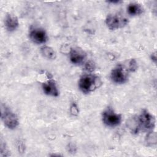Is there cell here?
<instances>
[{
  "label": "cell",
  "instance_id": "e0dca14e",
  "mask_svg": "<svg viewBox=\"0 0 157 157\" xmlns=\"http://www.w3.org/2000/svg\"><path fill=\"white\" fill-rule=\"evenodd\" d=\"M137 68H138V64H137V61L134 58L131 59V60L129 61L128 70L131 72H134L137 71Z\"/></svg>",
  "mask_w": 157,
  "mask_h": 157
},
{
  "label": "cell",
  "instance_id": "8fae6325",
  "mask_svg": "<svg viewBox=\"0 0 157 157\" xmlns=\"http://www.w3.org/2000/svg\"><path fill=\"white\" fill-rule=\"evenodd\" d=\"M126 126L130 132L133 134H138L140 130H141L137 117H132L129 118L127 120Z\"/></svg>",
  "mask_w": 157,
  "mask_h": 157
},
{
  "label": "cell",
  "instance_id": "ba28073f",
  "mask_svg": "<svg viewBox=\"0 0 157 157\" xmlns=\"http://www.w3.org/2000/svg\"><path fill=\"white\" fill-rule=\"evenodd\" d=\"M71 62L75 65H81L85 63L86 58V52L78 47H74L71 48L69 53Z\"/></svg>",
  "mask_w": 157,
  "mask_h": 157
},
{
  "label": "cell",
  "instance_id": "7a4b0ae2",
  "mask_svg": "<svg viewBox=\"0 0 157 157\" xmlns=\"http://www.w3.org/2000/svg\"><path fill=\"white\" fill-rule=\"evenodd\" d=\"M1 120L6 127L9 129L16 128L19 124V120L13 112L5 105H1Z\"/></svg>",
  "mask_w": 157,
  "mask_h": 157
},
{
  "label": "cell",
  "instance_id": "5bb4252c",
  "mask_svg": "<svg viewBox=\"0 0 157 157\" xmlns=\"http://www.w3.org/2000/svg\"><path fill=\"white\" fill-rule=\"evenodd\" d=\"M145 143L148 146H152L156 144V134L155 132L151 131L145 138Z\"/></svg>",
  "mask_w": 157,
  "mask_h": 157
},
{
  "label": "cell",
  "instance_id": "2e32d148",
  "mask_svg": "<svg viewBox=\"0 0 157 157\" xmlns=\"http://www.w3.org/2000/svg\"><path fill=\"white\" fill-rule=\"evenodd\" d=\"M84 70L89 74L93 72L96 69V64L93 61H88L84 63Z\"/></svg>",
  "mask_w": 157,
  "mask_h": 157
},
{
  "label": "cell",
  "instance_id": "6da1fadb",
  "mask_svg": "<svg viewBox=\"0 0 157 157\" xmlns=\"http://www.w3.org/2000/svg\"><path fill=\"white\" fill-rule=\"evenodd\" d=\"M101 85V78L92 74H86L82 75L78 83L79 89L83 93H90L94 91L99 88Z\"/></svg>",
  "mask_w": 157,
  "mask_h": 157
},
{
  "label": "cell",
  "instance_id": "9a60e30c",
  "mask_svg": "<svg viewBox=\"0 0 157 157\" xmlns=\"http://www.w3.org/2000/svg\"><path fill=\"white\" fill-rule=\"evenodd\" d=\"M0 156L3 157L10 156L9 150L7 147V145L2 139H1L0 144Z\"/></svg>",
  "mask_w": 157,
  "mask_h": 157
},
{
  "label": "cell",
  "instance_id": "4fadbf2b",
  "mask_svg": "<svg viewBox=\"0 0 157 157\" xmlns=\"http://www.w3.org/2000/svg\"><path fill=\"white\" fill-rule=\"evenodd\" d=\"M40 51L42 55L48 59H55L56 58V53L51 47L44 45L40 48Z\"/></svg>",
  "mask_w": 157,
  "mask_h": 157
},
{
  "label": "cell",
  "instance_id": "ac0fdd59",
  "mask_svg": "<svg viewBox=\"0 0 157 157\" xmlns=\"http://www.w3.org/2000/svg\"><path fill=\"white\" fill-rule=\"evenodd\" d=\"M70 113L72 116H77L79 113V109L75 102H72L70 106Z\"/></svg>",
  "mask_w": 157,
  "mask_h": 157
},
{
  "label": "cell",
  "instance_id": "d6986e66",
  "mask_svg": "<svg viewBox=\"0 0 157 157\" xmlns=\"http://www.w3.org/2000/svg\"><path fill=\"white\" fill-rule=\"evenodd\" d=\"M67 151L71 153H74L76 151V147L74 144L72 143H70L69 144H68L67 147Z\"/></svg>",
  "mask_w": 157,
  "mask_h": 157
},
{
  "label": "cell",
  "instance_id": "5b68a950",
  "mask_svg": "<svg viewBox=\"0 0 157 157\" xmlns=\"http://www.w3.org/2000/svg\"><path fill=\"white\" fill-rule=\"evenodd\" d=\"M137 118L140 129L152 131L155 128L156 124L155 117L147 110L144 109L140 114L137 116Z\"/></svg>",
  "mask_w": 157,
  "mask_h": 157
},
{
  "label": "cell",
  "instance_id": "7c38bea8",
  "mask_svg": "<svg viewBox=\"0 0 157 157\" xmlns=\"http://www.w3.org/2000/svg\"><path fill=\"white\" fill-rule=\"evenodd\" d=\"M127 12L131 16H137L144 12V9L141 4L137 2H132L128 6Z\"/></svg>",
  "mask_w": 157,
  "mask_h": 157
},
{
  "label": "cell",
  "instance_id": "44dd1931",
  "mask_svg": "<svg viewBox=\"0 0 157 157\" xmlns=\"http://www.w3.org/2000/svg\"><path fill=\"white\" fill-rule=\"evenodd\" d=\"M150 58L152 60V61L154 62V63L156 64V58H157V57H156V53L154 52V53H151V55L150 56Z\"/></svg>",
  "mask_w": 157,
  "mask_h": 157
},
{
  "label": "cell",
  "instance_id": "52a82bcc",
  "mask_svg": "<svg viewBox=\"0 0 157 157\" xmlns=\"http://www.w3.org/2000/svg\"><path fill=\"white\" fill-rule=\"evenodd\" d=\"M29 37L36 44H45L48 40V36L45 30L38 27H33L30 29Z\"/></svg>",
  "mask_w": 157,
  "mask_h": 157
},
{
  "label": "cell",
  "instance_id": "ffe728a7",
  "mask_svg": "<svg viewBox=\"0 0 157 157\" xmlns=\"http://www.w3.org/2000/svg\"><path fill=\"white\" fill-rule=\"evenodd\" d=\"M17 148L18 149V151L20 152H23L25 151V145L24 144L21 142H19L18 143V145H17Z\"/></svg>",
  "mask_w": 157,
  "mask_h": 157
},
{
  "label": "cell",
  "instance_id": "8992f818",
  "mask_svg": "<svg viewBox=\"0 0 157 157\" xmlns=\"http://www.w3.org/2000/svg\"><path fill=\"white\" fill-rule=\"evenodd\" d=\"M110 77L113 83L123 84L127 82L128 74L124 67L122 64H118L111 71Z\"/></svg>",
  "mask_w": 157,
  "mask_h": 157
},
{
  "label": "cell",
  "instance_id": "30bf717a",
  "mask_svg": "<svg viewBox=\"0 0 157 157\" xmlns=\"http://www.w3.org/2000/svg\"><path fill=\"white\" fill-rule=\"evenodd\" d=\"M4 26L9 32L15 31L19 26V21L17 17L12 13L7 14L4 19Z\"/></svg>",
  "mask_w": 157,
  "mask_h": 157
},
{
  "label": "cell",
  "instance_id": "9c48e42d",
  "mask_svg": "<svg viewBox=\"0 0 157 157\" xmlns=\"http://www.w3.org/2000/svg\"><path fill=\"white\" fill-rule=\"evenodd\" d=\"M42 88L44 93L48 96L57 97L59 96V90L56 83L53 80H49L42 83Z\"/></svg>",
  "mask_w": 157,
  "mask_h": 157
},
{
  "label": "cell",
  "instance_id": "7402d4cb",
  "mask_svg": "<svg viewBox=\"0 0 157 157\" xmlns=\"http://www.w3.org/2000/svg\"><path fill=\"white\" fill-rule=\"evenodd\" d=\"M108 3H110V4H120L121 2H122L120 0H110L107 1Z\"/></svg>",
  "mask_w": 157,
  "mask_h": 157
},
{
  "label": "cell",
  "instance_id": "277c9868",
  "mask_svg": "<svg viewBox=\"0 0 157 157\" xmlns=\"http://www.w3.org/2000/svg\"><path fill=\"white\" fill-rule=\"evenodd\" d=\"M102 120L105 126L115 128L121 124L122 116L121 114L115 112L112 109L107 108L102 113Z\"/></svg>",
  "mask_w": 157,
  "mask_h": 157
},
{
  "label": "cell",
  "instance_id": "3957f363",
  "mask_svg": "<svg viewBox=\"0 0 157 157\" xmlns=\"http://www.w3.org/2000/svg\"><path fill=\"white\" fill-rule=\"evenodd\" d=\"M128 19L122 14H109L105 20L107 27L112 31L122 28L128 24Z\"/></svg>",
  "mask_w": 157,
  "mask_h": 157
}]
</instances>
